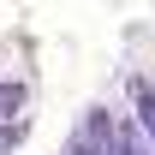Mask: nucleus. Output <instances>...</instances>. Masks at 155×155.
I'll return each mask as SVG.
<instances>
[{
	"label": "nucleus",
	"mask_w": 155,
	"mask_h": 155,
	"mask_svg": "<svg viewBox=\"0 0 155 155\" xmlns=\"http://www.w3.org/2000/svg\"><path fill=\"white\" fill-rule=\"evenodd\" d=\"M24 107V84H0V114H18Z\"/></svg>",
	"instance_id": "f257e3e1"
}]
</instances>
